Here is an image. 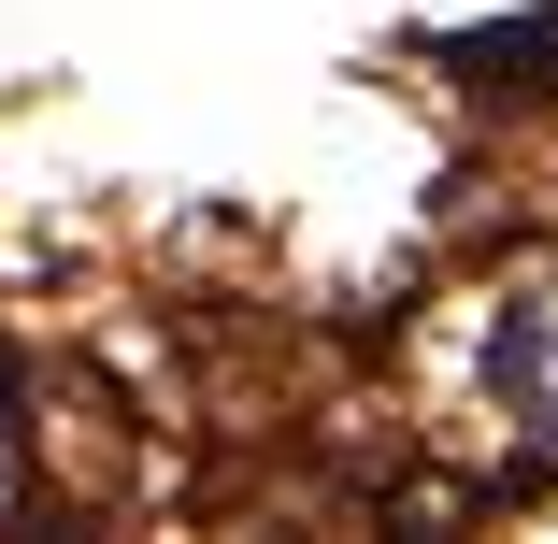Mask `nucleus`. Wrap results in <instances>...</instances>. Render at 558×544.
Returning <instances> with one entry per match:
<instances>
[{"label":"nucleus","mask_w":558,"mask_h":544,"mask_svg":"<svg viewBox=\"0 0 558 544\" xmlns=\"http://www.w3.org/2000/svg\"><path fill=\"white\" fill-rule=\"evenodd\" d=\"M487 387L515 401L530 445H558V287H515V301L487 315Z\"/></svg>","instance_id":"obj_1"}]
</instances>
